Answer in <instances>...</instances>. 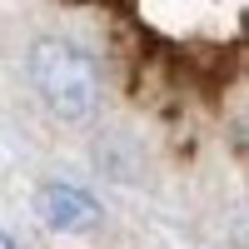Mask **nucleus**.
I'll use <instances>...</instances> for the list:
<instances>
[{
    "label": "nucleus",
    "mask_w": 249,
    "mask_h": 249,
    "mask_svg": "<svg viewBox=\"0 0 249 249\" xmlns=\"http://www.w3.org/2000/svg\"><path fill=\"white\" fill-rule=\"evenodd\" d=\"M30 80L60 120H85L100 100L95 60L70 40H35L30 45Z\"/></svg>",
    "instance_id": "1"
},
{
    "label": "nucleus",
    "mask_w": 249,
    "mask_h": 249,
    "mask_svg": "<svg viewBox=\"0 0 249 249\" xmlns=\"http://www.w3.org/2000/svg\"><path fill=\"white\" fill-rule=\"evenodd\" d=\"M35 210L60 234H85V230L100 224V204L85 190H75V184H45V190L35 195Z\"/></svg>",
    "instance_id": "2"
},
{
    "label": "nucleus",
    "mask_w": 249,
    "mask_h": 249,
    "mask_svg": "<svg viewBox=\"0 0 249 249\" xmlns=\"http://www.w3.org/2000/svg\"><path fill=\"white\" fill-rule=\"evenodd\" d=\"M0 249H15V239H10V234H5V230H0Z\"/></svg>",
    "instance_id": "3"
}]
</instances>
